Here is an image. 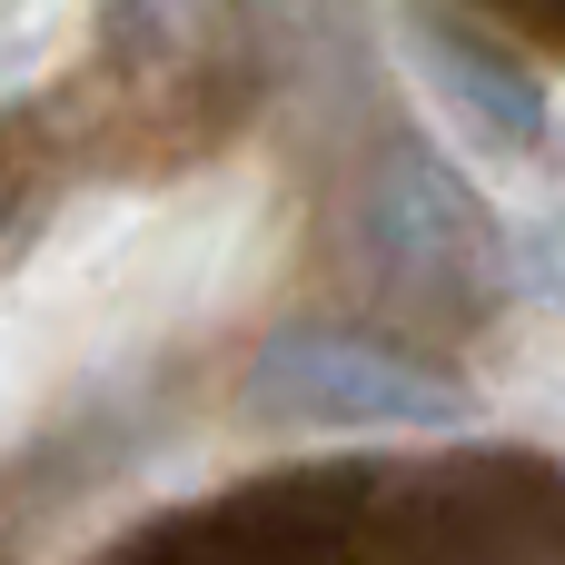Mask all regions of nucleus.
I'll return each mask as SVG.
<instances>
[{
	"mask_svg": "<svg viewBox=\"0 0 565 565\" xmlns=\"http://www.w3.org/2000/svg\"><path fill=\"white\" fill-rule=\"evenodd\" d=\"M10 10H20V20H30V10H40V0H10Z\"/></svg>",
	"mask_w": 565,
	"mask_h": 565,
	"instance_id": "obj_6",
	"label": "nucleus"
},
{
	"mask_svg": "<svg viewBox=\"0 0 565 565\" xmlns=\"http://www.w3.org/2000/svg\"><path fill=\"white\" fill-rule=\"evenodd\" d=\"M248 427L278 437H457L477 427V387L377 328H278L238 387Z\"/></svg>",
	"mask_w": 565,
	"mask_h": 565,
	"instance_id": "obj_2",
	"label": "nucleus"
},
{
	"mask_svg": "<svg viewBox=\"0 0 565 565\" xmlns=\"http://www.w3.org/2000/svg\"><path fill=\"white\" fill-rule=\"evenodd\" d=\"M109 20H119V40H129L139 60H179V50L209 40L218 0H109Z\"/></svg>",
	"mask_w": 565,
	"mask_h": 565,
	"instance_id": "obj_4",
	"label": "nucleus"
},
{
	"mask_svg": "<svg viewBox=\"0 0 565 565\" xmlns=\"http://www.w3.org/2000/svg\"><path fill=\"white\" fill-rule=\"evenodd\" d=\"M397 50L417 70V89L447 109V129L487 159V169H516V179H556L565 169V119L556 89L497 50L477 20H457L447 0H397Z\"/></svg>",
	"mask_w": 565,
	"mask_h": 565,
	"instance_id": "obj_3",
	"label": "nucleus"
},
{
	"mask_svg": "<svg viewBox=\"0 0 565 565\" xmlns=\"http://www.w3.org/2000/svg\"><path fill=\"white\" fill-rule=\"evenodd\" d=\"M516 278H526V298L565 318V199H546L536 218H516Z\"/></svg>",
	"mask_w": 565,
	"mask_h": 565,
	"instance_id": "obj_5",
	"label": "nucleus"
},
{
	"mask_svg": "<svg viewBox=\"0 0 565 565\" xmlns=\"http://www.w3.org/2000/svg\"><path fill=\"white\" fill-rule=\"evenodd\" d=\"M358 248L377 268V288L397 308L427 318H497L526 278H516V218H497V199L427 139L387 129L367 179H358Z\"/></svg>",
	"mask_w": 565,
	"mask_h": 565,
	"instance_id": "obj_1",
	"label": "nucleus"
}]
</instances>
